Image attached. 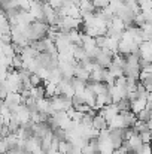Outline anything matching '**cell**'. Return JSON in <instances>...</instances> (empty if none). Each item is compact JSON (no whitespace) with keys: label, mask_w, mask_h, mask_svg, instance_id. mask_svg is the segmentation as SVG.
I'll use <instances>...</instances> for the list:
<instances>
[{"label":"cell","mask_w":152,"mask_h":154,"mask_svg":"<svg viewBox=\"0 0 152 154\" xmlns=\"http://www.w3.org/2000/svg\"><path fill=\"white\" fill-rule=\"evenodd\" d=\"M151 118H152V108L146 103V108H145V109H142V111L137 114V120H139V121H142V123H148Z\"/></svg>","instance_id":"obj_4"},{"label":"cell","mask_w":152,"mask_h":154,"mask_svg":"<svg viewBox=\"0 0 152 154\" xmlns=\"http://www.w3.org/2000/svg\"><path fill=\"white\" fill-rule=\"evenodd\" d=\"M146 103H148V100H145V99H136V100H131V112L137 115L142 109L146 108Z\"/></svg>","instance_id":"obj_5"},{"label":"cell","mask_w":152,"mask_h":154,"mask_svg":"<svg viewBox=\"0 0 152 154\" xmlns=\"http://www.w3.org/2000/svg\"><path fill=\"white\" fill-rule=\"evenodd\" d=\"M139 154H152L151 144H143V147H142V150L139 151Z\"/></svg>","instance_id":"obj_14"},{"label":"cell","mask_w":152,"mask_h":154,"mask_svg":"<svg viewBox=\"0 0 152 154\" xmlns=\"http://www.w3.org/2000/svg\"><path fill=\"white\" fill-rule=\"evenodd\" d=\"M1 55H3V52H1V48H0V57H1Z\"/></svg>","instance_id":"obj_16"},{"label":"cell","mask_w":152,"mask_h":154,"mask_svg":"<svg viewBox=\"0 0 152 154\" xmlns=\"http://www.w3.org/2000/svg\"><path fill=\"white\" fill-rule=\"evenodd\" d=\"M140 139L143 144H151L152 142V136H151V130L145 132V133H140Z\"/></svg>","instance_id":"obj_13"},{"label":"cell","mask_w":152,"mask_h":154,"mask_svg":"<svg viewBox=\"0 0 152 154\" xmlns=\"http://www.w3.org/2000/svg\"><path fill=\"white\" fill-rule=\"evenodd\" d=\"M75 78H78V79H81L84 82L90 81V72L87 69H84L82 66H79L78 61H76V67H75Z\"/></svg>","instance_id":"obj_3"},{"label":"cell","mask_w":152,"mask_h":154,"mask_svg":"<svg viewBox=\"0 0 152 154\" xmlns=\"http://www.w3.org/2000/svg\"><path fill=\"white\" fill-rule=\"evenodd\" d=\"M116 106H118V111H119V114H122V112H128V111H131V100L130 99H121L118 103H115Z\"/></svg>","instance_id":"obj_9"},{"label":"cell","mask_w":152,"mask_h":154,"mask_svg":"<svg viewBox=\"0 0 152 154\" xmlns=\"http://www.w3.org/2000/svg\"><path fill=\"white\" fill-rule=\"evenodd\" d=\"M30 97L34 99V100H40V99H45V87H33L30 90Z\"/></svg>","instance_id":"obj_6"},{"label":"cell","mask_w":152,"mask_h":154,"mask_svg":"<svg viewBox=\"0 0 152 154\" xmlns=\"http://www.w3.org/2000/svg\"><path fill=\"white\" fill-rule=\"evenodd\" d=\"M42 78L37 75V73H31L30 75V84H31V87H40L42 85Z\"/></svg>","instance_id":"obj_11"},{"label":"cell","mask_w":152,"mask_h":154,"mask_svg":"<svg viewBox=\"0 0 152 154\" xmlns=\"http://www.w3.org/2000/svg\"><path fill=\"white\" fill-rule=\"evenodd\" d=\"M100 114L106 118V121H107V124H109V121H112V120L119 114V111H118V106H116L115 103H112V105H107V106H104L103 109H100Z\"/></svg>","instance_id":"obj_1"},{"label":"cell","mask_w":152,"mask_h":154,"mask_svg":"<svg viewBox=\"0 0 152 154\" xmlns=\"http://www.w3.org/2000/svg\"><path fill=\"white\" fill-rule=\"evenodd\" d=\"M13 2H15V3H16V5H19V3H21V2H22V0H13Z\"/></svg>","instance_id":"obj_15"},{"label":"cell","mask_w":152,"mask_h":154,"mask_svg":"<svg viewBox=\"0 0 152 154\" xmlns=\"http://www.w3.org/2000/svg\"><path fill=\"white\" fill-rule=\"evenodd\" d=\"M73 57H75L76 61H82V60L87 57V51L84 50V47H82L81 44L73 45Z\"/></svg>","instance_id":"obj_7"},{"label":"cell","mask_w":152,"mask_h":154,"mask_svg":"<svg viewBox=\"0 0 152 154\" xmlns=\"http://www.w3.org/2000/svg\"><path fill=\"white\" fill-rule=\"evenodd\" d=\"M109 127L106 118L101 115V114H96L94 118H93V129H96L97 132H101V130H106Z\"/></svg>","instance_id":"obj_2"},{"label":"cell","mask_w":152,"mask_h":154,"mask_svg":"<svg viewBox=\"0 0 152 154\" xmlns=\"http://www.w3.org/2000/svg\"><path fill=\"white\" fill-rule=\"evenodd\" d=\"M12 67L16 69V70L22 67V57H21V54H15L13 55V58H12Z\"/></svg>","instance_id":"obj_10"},{"label":"cell","mask_w":152,"mask_h":154,"mask_svg":"<svg viewBox=\"0 0 152 154\" xmlns=\"http://www.w3.org/2000/svg\"><path fill=\"white\" fill-rule=\"evenodd\" d=\"M9 150H10V147H9L7 139H6V138H0V153L7 154L9 153Z\"/></svg>","instance_id":"obj_12"},{"label":"cell","mask_w":152,"mask_h":154,"mask_svg":"<svg viewBox=\"0 0 152 154\" xmlns=\"http://www.w3.org/2000/svg\"><path fill=\"white\" fill-rule=\"evenodd\" d=\"M72 87H73V90H75L76 94H82L84 90L87 88V82H84V81H81L78 78H73L72 79Z\"/></svg>","instance_id":"obj_8"}]
</instances>
